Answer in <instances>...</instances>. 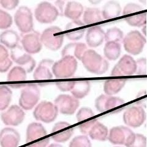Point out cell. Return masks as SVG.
I'll return each instance as SVG.
<instances>
[{"label": "cell", "instance_id": "6da1fadb", "mask_svg": "<svg viewBox=\"0 0 147 147\" xmlns=\"http://www.w3.org/2000/svg\"><path fill=\"white\" fill-rule=\"evenodd\" d=\"M50 142L47 132L42 124L31 123L26 129V147H47Z\"/></svg>", "mask_w": 147, "mask_h": 147}, {"label": "cell", "instance_id": "7a4b0ae2", "mask_svg": "<svg viewBox=\"0 0 147 147\" xmlns=\"http://www.w3.org/2000/svg\"><path fill=\"white\" fill-rule=\"evenodd\" d=\"M81 61L87 71L96 74H102L109 67L107 59L91 49L86 50Z\"/></svg>", "mask_w": 147, "mask_h": 147}, {"label": "cell", "instance_id": "3957f363", "mask_svg": "<svg viewBox=\"0 0 147 147\" xmlns=\"http://www.w3.org/2000/svg\"><path fill=\"white\" fill-rule=\"evenodd\" d=\"M78 63L75 57H63L59 61L54 63L52 67L53 75L57 79H69L74 75Z\"/></svg>", "mask_w": 147, "mask_h": 147}, {"label": "cell", "instance_id": "277c9868", "mask_svg": "<svg viewBox=\"0 0 147 147\" xmlns=\"http://www.w3.org/2000/svg\"><path fill=\"white\" fill-rule=\"evenodd\" d=\"M65 34L58 26H51L45 29L40 35L43 45L52 51H57L61 47Z\"/></svg>", "mask_w": 147, "mask_h": 147}, {"label": "cell", "instance_id": "5b68a950", "mask_svg": "<svg viewBox=\"0 0 147 147\" xmlns=\"http://www.w3.org/2000/svg\"><path fill=\"white\" fill-rule=\"evenodd\" d=\"M40 96V90L37 85L28 84L21 91L19 99L20 107L25 110H31L38 102Z\"/></svg>", "mask_w": 147, "mask_h": 147}, {"label": "cell", "instance_id": "8992f818", "mask_svg": "<svg viewBox=\"0 0 147 147\" xmlns=\"http://www.w3.org/2000/svg\"><path fill=\"white\" fill-rule=\"evenodd\" d=\"M123 46L126 51L132 55H138L143 51L146 39L139 31L133 30L123 39Z\"/></svg>", "mask_w": 147, "mask_h": 147}, {"label": "cell", "instance_id": "52a82bcc", "mask_svg": "<svg viewBox=\"0 0 147 147\" xmlns=\"http://www.w3.org/2000/svg\"><path fill=\"white\" fill-rule=\"evenodd\" d=\"M58 112V108L55 104L44 100L35 107L33 115L36 120L50 123L55 120Z\"/></svg>", "mask_w": 147, "mask_h": 147}, {"label": "cell", "instance_id": "ba28073f", "mask_svg": "<svg viewBox=\"0 0 147 147\" xmlns=\"http://www.w3.org/2000/svg\"><path fill=\"white\" fill-rule=\"evenodd\" d=\"M146 115L144 109L141 106H132L124 112L123 119L126 125L133 128L139 127L146 120Z\"/></svg>", "mask_w": 147, "mask_h": 147}, {"label": "cell", "instance_id": "9c48e42d", "mask_svg": "<svg viewBox=\"0 0 147 147\" xmlns=\"http://www.w3.org/2000/svg\"><path fill=\"white\" fill-rule=\"evenodd\" d=\"M136 61L129 55H125L119 59L111 71V76H129L135 74Z\"/></svg>", "mask_w": 147, "mask_h": 147}, {"label": "cell", "instance_id": "30bf717a", "mask_svg": "<svg viewBox=\"0 0 147 147\" xmlns=\"http://www.w3.org/2000/svg\"><path fill=\"white\" fill-rule=\"evenodd\" d=\"M14 21L18 30L23 33H29L33 30V14L26 6H22L16 11Z\"/></svg>", "mask_w": 147, "mask_h": 147}, {"label": "cell", "instance_id": "8fae6325", "mask_svg": "<svg viewBox=\"0 0 147 147\" xmlns=\"http://www.w3.org/2000/svg\"><path fill=\"white\" fill-rule=\"evenodd\" d=\"M34 16L36 20L41 24H51L57 20L59 13L55 6L44 1L39 3L36 8Z\"/></svg>", "mask_w": 147, "mask_h": 147}, {"label": "cell", "instance_id": "7c38bea8", "mask_svg": "<svg viewBox=\"0 0 147 147\" xmlns=\"http://www.w3.org/2000/svg\"><path fill=\"white\" fill-rule=\"evenodd\" d=\"M54 104L58 108V112L63 115H71L79 108L80 102L78 99L72 95L60 94L55 99Z\"/></svg>", "mask_w": 147, "mask_h": 147}, {"label": "cell", "instance_id": "4fadbf2b", "mask_svg": "<svg viewBox=\"0 0 147 147\" xmlns=\"http://www.w3.org/2000/svg\"><path fill=\"white\" fill-rule=\"evenodd\" d=\"M11 57L13 61L25 69L27 72L33 71L36 66L33 58L18 45L14 49H11Z\"/></svg>", "mask_w": 147, "mask_h": 147}, {"label": "cell", "instance_id": "5bb4252c", "mask_svg": "<svg viewBox=\"0 0 147 147\" xmlns=\"http://www.w3.org/2000/svg\"><path fill=\"white\" fill-rule=\"evenodd\" d=\"M25 113L24 109L17 105H13L1 113L3 123L6 126H17L24 121Z\"/></svg>", "mask_w": 147, "mask_h": 147}, {"label": "cell", "instance_id": "9a60e30c", "mask_svg": "<svg viewBox=\"0 0 147 147\" xmlns=\"http://www.w3.org/2000/svg\"><path fill=\"white\" fill-rule=\"evenodd\" d=\"M74 129L71 124L66 121L56 123L51 131V138L56 142L64 143L67 141L74 134Z\"/></svg>", "mask_w": 147, "mask_h": 147}, {"label": "cell", "instance_id": "2e32d148", "mask_svg": "<svg viewBox=\"0 0 147 147\" xmlns=\"http://www.w3.org/2000/svg\"><path fill=\"white\" fill-rule=\"evenodd\" d=\"M124 104L125 101L120 98L107 94L100 95L95 100V107L100 113L117 108Z\"/></svg>", "mask_w": 147, "mask_h": 147}, {"label": "cell", "instance_id": "e0dca14e", "mask_svg": "<svg viewBox=\"0 0 147 147\" xmlns=\"http://www.w3.org/2000/svg\"><path fill=\"white\" fill-rule=\"evenodd\" d=\"M22 44L23 48L28 53L35 54L39 53L42 47L40 34L36 31L27 33L23 37Z\"/></svg>", "mask_w": 147, "mask_h": 147}, {"label": "cell", "instance_id": "ac0fdd59", "mask_svg": "<svg viewBox=\"0 0 147 147\" xmlns=\"http://www.w3.org/2000/svg\"><path fill=\"white\" fill-rule=\"evenodd\" d=\"M134 132L126 126H119L112 127L110 130L108 140L113 145H125L129 136Z\"/></svg>", "mask_w": 147, "mask_h": 147}, {"label": "cell", "instance_id": "d6986e66", "mask_svg": "<svg viewBox=\"0 0 147 147\" xmlns=\"http://www.w3.org/2000/svg\"><path fill=\"white\" fill-rule=\"evenodd\" d=\"M54 61L50 59H44L41 61L35 69L33 77L37 81H46L53 79L52 67Z\"/></svg>", "mask_w": 147, "mask_h": 147}, {"label": "cell", "instance_id": "ffe728a7", "mask_svg": "<svg viewBox=\"0 0 147 147\" xmlns=\"http://www.w3.org/2000/svg\"><path fill=\"white\" fill-rule=\"evenodd\" d=\"M20 140V136L12 127H5L0 132L1 147H17Z\"/></svg>", "mask_w": 147, "mask_h": 147}, {"label": "cell", "instance_id": "44dd1931", "mask_svg": "<svg viewBox=\"0 0 147 147\" xmlns=\"http://www.w3.org/2000/svg\"><path fill=\"white\" fill-rule=\"evenodd\" d=\"M85 24L80 20H72L66 26L65 34L67 38L71 40L80 39L85 32Z\"/></svg>", "mask_w": 147, "mask_h": 147}, {"label": "cell", "instance_id": "7402d4cb", "mask_svg": "<svg viewBox=\"0 0 147 147\" xmlns=\"http://www.w3.org/2000/svg\"><path fill=\"white\" fill-rule=\"evenodd\" d=\"M105 40V33L99 26L90 27L86 34V41L90 47H98Z\"/></svg>", "mask_w": 147, "mask_h": 147}, {"label": "cell", "instance_id": "603a6c76", "mask_svg": "<svg viewBox=\"0 0 147 147\" xmlns=\"http://www.w3.org/2000/svg\"><path fill=\"white\" fill-rule=\"evenodd\" d=\"M87 46L84 43H70L66 45L62 50V57L66 56H72L82 60V58L86 52Z\"/></svg>", "mask_w": 147, "mask_h": 147}, {"label": "cell", "instance_id": "cb8c5ba5", "mask_svg": "<svg viewBox=\"0 0 147 147\" xmlns=\"http://www.w3.org/2000/svg\"><path fill=\"white\" fill-rule=\"evenodd\" d=\"M122 9L119 3L116 1H109L102 8V16L105 20H110L120 16Z\"/></svg>", "mask_w": 147, "mask_h": 147}, {"label": "cell", "instance_id": "d4e9b609", "mask_svg": "<svg viewBox=\"0 0 147 147\" xmlns=\"http://www.w3.org/2000/svg\"><path fill=\"white\" fill-rule=\"evenodd\" d=\"M109 133L108 128L98 121L91 127L88 136L92 140L104 142L108 139Z\"/></svg>", "mask_w": 147, "mask_h": 147}, {"label": "cell", "instance_id": "484cf974", "mask_svg": "<svg viewBox=\"0 0 147 147\" xmlns=\"http://www.w3.org/2000/svg\"><path fill=\"white\" fill-rule=\"evenodd\" d=\"M19 40L20 38L18 34L12 30H7L0 34V42L10 49L16 47Z\"/></svg>", "mask_w": 147, "mask_h": 147}, {"label": "cell", "instance_id": "4316f807", "mask_svg": "<svg viewBox=\"0 0 147 147\" xmlns=\"http://www.w3.org/2000/svg\"><path fill=\"white\" fill-rule=\"evenodd\" d=\"M84 12L82 4L76 1L68 2L66 5L64 16L72 20H79Z\"/></svg>", "mask_w": 147, "mask_h": 147}, {"label": "cell", "instance_id": "83f0119b", "mask_svg": "<svg viewBox=\"0 0 147 147\" xmlns=\"http://www.w3.org/2000/svg\"><path fill=\"white\" fill-rule=\"evenodd\" d=\"M91 86L88 80H77L75 81L72 90V95L78 99L84 98L90 93Z\"/></svg>", "mask_w": 147, "mask_h": 147}, {"label": "cell", "instance_id": "f1b7e54d", "mask_svg": "<svg viewBox=\"0 0 147 147\" xmlns=\"http://www.w3.org/2000/svg\"><path fill=\"white\" fill-rule=\"evenodd\" d=\"M125 79H109L104 84V91L105 94L113 96L120 91L126 84Z\"/></svg>", "mask_w": 147, "mask_h": 147}, {"label": "cell", "instance_id": "f546056e", "mask_svg": "<svg viewBox=\"0 0 147 147\" xmlns=\"http://www.w3.org/2000/svg\"><path fill=\"white\" fill-rule=\"evenodd\" d=\"M83 20L86 25L97 24L102 20V12L98 8H87L84 13Z\"/></svg>", "mask_w": 147, "mask_h": 147}, {"label": "cell", "instance_id": "4dcf8cb0", "mask_svg": "<svg viewBox=\"0 0 147 147\" xmlns=\"http://www.w3.org/2000/svg\"><path fill=\"white\" fill-rule=\"evenodd\" d=\"M121 45L119 42H107L104 49V53L105 58L110 61H115L120 56Z\"/></svg>", "mask_w": 147, "mask_h": 147}, {"label": "cell", "instance_id": "1f68e13d", "mask_svg": "<svg viewBox=\"0 0 147 147\" xmlns=\"http://www.w3.org/2000/svg\"><path fill=\"white\" fill-rule=\"evenodd\" d=\"M26 71L21 66H15L9 72L7 80L9 82H21L26 79Z\"/></svg>", "mask_w": 147, "mask_h": 147}, {"label": "cell", "instance_id": "d6a6232c", "mask_svg": "<svg viewBox=\"0 0 147 147\" xmlns=\"http://www.w3.org/2000/svg\"><path fill=\"white\" fill-rule=\"evenodd\" d=\"M12 97L11 90L6 85H0V111L6 110L10 104Z\"/></svg>", "mask_w": 147, "mask_h": 147}, {"label": "cell", "instance_id": "836d02e7", "mask_svg": "<svg viewBox=\"0 0 147 147\" xmlns=\"http://www.w3.org/2000/svg\"><path fill=\"white\" fill-rule=\"evenodd\" d=\"M9 57L8 50L5 46L0 44V72H7L12 65V61Z\"/></svg>", "mask_w": 147, "mask_h": 147}, {"label": "cell", "instance_id": "e575fe53", "mask_svg": "<svg viewBox=\"0 0 147 147\" xmlns=\"http://www.w3.org/2000/svg\"><path fill=\"white\" fill-rule=\"evenodd\" d=\"M125 145L126 147H146V138L141 134L133 132Z\"/></svg>", "mask_w": 147, "mask_h": 147}, {"label": "cell", "instance_id": "d590c367", "mask_svg": "<svg viewBox=\"0 0 147 147\" xmlns=\"http://www.w3.org/2000/svg\"><path fill=\"white\" fill-rule=\"evenodd\" d=\"M128 25L134 27H142L146 25V13L142 12L139 14L126 16L125 18Z\"/></svg>", "mask_w": 147, "mask_h": 147}, {"label": "cell", "instance_id": "8d00e7d4", "mask_svg": "<svg viewBox=\"0 0 147 147\" xmlns=\"http://www.w3.org/2000/svg\"><path fill=\"white\" fill-rule=\"evenodd\" d=\"M123 32L117 27H113L107 30L105 33V40L107 42H119L123 40Z\"/></svg>", "mask_w": 147, "mask_h": 147}, {"label": "cell", "instance_id": "74e56055", "mask_svg": "<svg viewBox=\"0 0 147 147\" xmlns=\"http://www.w3.org/2000/svg\"><path fill=\"white\" fill-rule=\"evenodd\" d=\"M69 147H91V143L86 135L78 136L71 140Z\"/></svg>", "mask_w": 147, "mask_h": 147}, {"label": "cell", "instance_id": "f35d334b", "mask_svg": "<svg viewBox=\"0 0 147 147\" xmlns=\"http://www.w3.org/2000/svg\"><path fill=\"white\" fill-rule=\"evenodd\" d=\"M12 25V18L7 12L0 9V29L6 30Z\"/></svg>", "mask_w": 147, "mask_h": 147}, {"label": "cell", "instance_id": "ab89813d", "mask_svg": "<svg viewBox=\"0 0 147 147\" xmlns=\"http://www.w3.org/2000/svg\"><path fill=\"white\" fill-rule=\"evenodd\" d=\"M94 117V113L89 107H82L78 111L76 118L78 122L84 121L86 119Z\"/></svg>", "mask_w": 147, "mask_h": 147}, {"label": "cell", "instance_id": "60d3db41", "mask_svg": "<svg viewBox=\"0 0 147 147\" xmlns=\"http://www.w3.org/2000/svg\"><path fill=\"white\" fill-rule=\"evenodd\" d=\"M144 11V8L139 4L136 3H129L124 7L123 11V14L125 16H127L129 14L136 12H139Z\"/></svg>", "mask_w": 147, "mask_h": 147}, {"label": "cell", "instance_id": "b9f144b4", "mask_svg": "<svg viewBox=\"0 0 147 147\" xmlns=\"http://www.w3.org/2000/svg\"><path fill=\"white\" fill-rule=\"evenodd\" d=\"M137 68L135 74L138 76L145 75L146 74V58H142L136 61Z\"/></svg>", "mask_w": 147, "mask_h": 147}, {"label": "cell", "instance_id": "7bdbcfd3", "mask_svg": "<svg viewBox=\"0 0 147 147\" xmlns=\"http://www.w3.org/2000/svg\"><path fill=\"white\" fill-rule=\"evenodd\" d=\"M97 121H98L97 119L93 118V119H91L90 121L80 124V125H79V128L80 132L84 135H88V133L91 127L93 126V125Z\"/></svg>", "mask_w": 147, "mask_h": 147}, {"label": "cell", "instance_id": "ee69618b", "mask_svg": "<svg viewBox=\"0 0 147 147\" xmlns=\"http://www.w3.org/2000/svg\"><path fill=\"white\" fill-rule=\"evenodd\" d=\"M74 80L67 82H58L56 83V85L58 87V88L61 91H71L74 85Z\"/></svg>", "mask_w": 147, "mask_h": 147}, {"label": "cell", "instance_id": "f6af8a7d", "mask_svg": "<svg viewBox=\"0 0 147 147\" xmlns=\"http://www.w3.org/2000/svg\"><path fill=\"white\" fill-rule=\"evenodd\" d=\"M19 3V0H0L1 6L7 10H12L16 8Z\"/></svg>", "mask_w": 147, "mask_h": 147}, {"label": "cell", "instance_id": "bcb514c9", "mask_svg": "<svg viewBox=\"0 0 147 147\" xmlns=\"http://www.w3.org/2000/svg\"><path fill=\"white\" fill-rule=\"evenodd\" d=\"M55 7H56L57 11L59 13V16H63L64 10H65V2H64V0H57V1L55 2Z\"/></svg>", "mask_w": 147, "mask_h": 147}, {"label": "cell", "instance_id": "7dc6e473", "mask_svg": "<svg viewBox=\"0 0 147 147\" xmlns=\"http://www.w3.org/2000/svg\"><path fill=\"white\" fill-rule=\"evenodd\" d=\"M102 1V0H88V1L92 4H98Z\"/></svg>", "mask_w": 147, "mask_h": 147}, {"label": "cell", "instance_id": "c3c4849f", "mask_svg": "<svg viewBox=\"0 0 147 147\" xmlns=\"http://www.w3.org/2000/svg\"><path fill=\"white\" fill-rule=\"evenodd\" d=\"M48 147H63V146L59 145V144H52L51 145H50Z\"/></svg>", "mask_w": 147, "mask_h": 147}, {"label": "cell", "instance_id": "681fc988", "mask_svg": "<svg viewBox=\"0 0 147 147\" xmlns=\"http://www.w3.org/2000/svg\"><path fill=\"white\" fill-rule=\"evenodd\" d=\"M145 30H146V25L144 26V34L145 35L146 34V32H145Z\"/></svg>", "mask_w": 147, "mask_h": 147}, {"label": "cell", "instance_id": "f907efd6", "mask_svg": "<svg viewBox=\"0 0 147 147\" xmlns=\"http://www.w3.org/2000/svg\"><path fill=\"white\" fill-rule=\"evenodd\" d=\"M115 147H121V146H115Z\"/></svg>", "mask_w": 147, "mask_h": 147}]
</instances>
